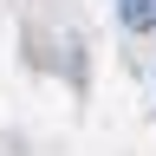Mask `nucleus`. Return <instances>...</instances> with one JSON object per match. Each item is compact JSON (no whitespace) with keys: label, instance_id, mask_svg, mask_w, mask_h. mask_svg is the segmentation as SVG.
<instances>
[{"label":"nucleus","instance_id":"nucleus-1","mask_svg":"<svg viewBox=\"0 0 156 156\" xmlns=\"http://www.w3.org/2000/svg\"><path fill=\"white\" fill-rule=\"evenodd\" d=\"M117 20H124L130 33H150L156 26V0H117Z\"/></svg>","mask_w":156,"mask_h":156}]
</instances>
